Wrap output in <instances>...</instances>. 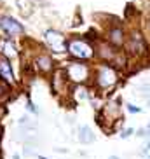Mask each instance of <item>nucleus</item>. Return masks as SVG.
Here are the masks:
<instances>
[{
  "mask_svg": "<svg viewBox=\"0 0 150 159\" xmlns=\"http://www.w3.org/2000/svg\"><path fill=\"white\" fill-rule=\"evenodd\" d=\"M66 51L70 52V56L73 60L79 61H89L96 56V49H94V44H91L87 39L80 37V39H70L68 40V49Z\"/></svg>",
  "mask_w": 150,
  "mask_h": 159,
  "instance_id": "nucleus-1",
  "label": "nucleus"
},
{
  "mask_svg": "<svg viewBox=\"0 0 150 159\" xmlns=\"http://www.w3.org/2000/svg\"><path fill=\"white\" fill-rule=\"evenodd\" d=\"M117 80H119V74L112 65L103 63V65H99L98 68H96L94 82H96V86H98L99 89H103V91L112 89L113 86L117 84Z\"/></svg>",
  "mask_w": 150,
  "mask_h": 159,
  "instance_id": "nucleus-2",
  "label": "nucleus"
},
{
  "mask_svg": "<svg viewBox=\"0 0 150 159\" xmlns=\"http://www.w3.org/2000/svg\"><path fill=\"white\" fill-rule=\"evenodd\" d=\"M63 70L66 74V79L70 82H73V84H84L91 77V68L86 65L84 61H79V60L68 63Z\"/></svg>",
  "mask_w": 150,
  "mask_h": 159,
  "instance_id": "nucleus-3",
  "label": "nucleus"
},
{
  "mask_svg": "<svg viewBox=\"0 0 150 159\" xmlns=\"http://www.w3.org/2000/svg\"><path fill=\"white\" fill-rule=\"evenodd\" d=\"M44 40H46L47 47L54 52H66V49H68V40H66V37L54 28H47L44 32Z\"/></svg>",
  "mask_w": 150,
  "mask_h": 159,
  "instance_id": "nucleus-4",
  "label": "nucleus"
},
{
  "mask_svg": "<svg viewBox=\"0 0 150 159\" xmlns=\"http://www.w3.org/2000/svg\"><path fill=\"white\" fill-rule=\"evenodd\" d=\"M0 30L4 32L5 37L14 39V37H21L24 33V26L19 23L18 19H14L12 16L7 14H0Z\"/></svg>",
  "mask_w": 150,
  "mask_h": 159,
  "instance_id": "nucleus-5",
  "label": "nucleus"
},
{
  "mask_svg": "<svg viewBox=\"0 0 150 159\" xmlns=\"http://www.w3.org/2000/svg\"><path fill=\"white\" fill-rule=\"evenodd\" d=\"M124 46H126L129 54H143V52L147 51L145 39H143V35H141L140 32H131V35L126 37Z\"/></svg>",
  "mask_w": 150,
  "mask_h": 159,
  "instance_id": "nucleus-6",
  "label": "nucleus"
},
{
  "mask_svg": "<svg viewBox=\"0 0 150 159\" xmlns=\"http://www.w3.org/2000/svg\"><path fill=\"white\" fill-rule=\"evenodd\" d=\"M126 32H124V28L122 26H112V28H108L107 32V42H110L113 47H122L124 46V42H126Z\"/></svg>",
  "mask_w": 150,
  "mask_h": 159,
  "instance_id": "nucleus-7",
  "label": "nucleus"
},
{
  "mask_svg": "<svg viewBox=\"0 0 150 159\" xmlns=\"http://www.w3.org/2000/svg\"><path fill=\"white\" fill-rule=\"evenodd\" d=\"M0 79L9 86L16 84L14 72H12V66H11V60L5 58L4 54H0Z\"/></svg>",
  "mask_w": 150,
  "mask_h": 159,
  "instance_id": "nucleus-8",
  "label": "nucleus"
},
{
  "mask_svg": "<svg viewBox=\"0 0 150 159\" xmlns=\"http://www.w3.org/2000/svg\"><path fill=\"white\" fill-rule=\"evenodd\" d=\"M0 54H4V56L9 58V60L18 58V49H16L14 42H12L9 37L7 39H0Z\"/></svg>",
  "mask_w": 150,
  "mask_h": 159,
  "instance_id": "nucleus-9",
  "label": "nucleus"
},
{
  "mask_svg": "<svg viewBox=\"0 0 150 159\" xmlns=\"http://www.w3.org/2000/svg\"><path fill=\"white\" fill-rule=\"evenodd\" d=\"M52 66H54V61H52V58L49 56V54H46V52H44V54H38V56L35 58V68H38L42 74L51 72Z\"/></svg>",
  "mask_w": 150,
  "mask_h": 159,
  "instance_id": "nucleus-10",
  "label": "nucleus"
},
{
  "mask_svg": "<svg viewBox=\"0 0 150 159\" xmlns=\"http://www.w3.org/2000/svg\"><path fill=\"white\" fill-rule=\"evenodd\" d=\"M66 74L65 70H58L56 74H54V77H52L51 84H52V91L54 93H61V91H65V84H66Z\"/></svg>",
  "mask_w": 150,
  "mask_h": 159,
  "instance_id": "nucleus-11",
  "label": "nucleus"
},
{
  "mask_svg": "<svg viewBox=\"0 0 150 159\" xmlns=\"http://www.w3.org/2000/svg\"><path fill=\"white\" fill-rule=\"evenodd\" d=\"M79 142L80 143H91V142H94V135H93V131H91V128H87V126L79 128Z\"/></svg>",
  "mask_w": 150,
  "mask_h": 159,
  "instance_id": "nucleus-12",
  "label": "nucleus"
},
{
  "mask_svg": "<svg viewBox=\"0 0 150 159\" xmlns=\"http://www.w3.org/2000/svg\"><path fill=\"white\" fill-rule=\"evenodd\" d=\"M135 133V129H131V128H127L126 131H122V135H121V138H129V136Z\"/></svg>",
  "mask_w": 150,
  "mask_h": 159,
  "instance_id": "nucleus-13",
  "label": "nucleus"
},
{
  "mask_svg": "<svg viewBox=\"0 0 150 159\" xmlns=\"http://www.w3.org/2000/svg\"><path fill=\"white\" fill-rule=\"evenodd\" d=\"M127 110H129V112H133V114H140V112H141L140 107H135V105H131V103L127 105Z\"/></svg>",
  "mask_w": 150,
  "mask_h": 159,
  "instance_id": "nucleus-14",
  "label": "nucleus"
},
{
  "mask_svg": "<svg viewBox=\"0 0 150 159\" xmlns=\"http://www.w3.org/2000/svg\"><path fill=\"white\" fill-rule=\"evenodd\" d=\"M4 94H5V86L0 82V96H4Z\"/></svg>",
  "mask_w": 150,
  "mask_h": 159,
  "instance_id": "nucleus-15",
  "label": "nucleus"
},
{
  "mask_svg": "<svg viewBox=\"0 0 150 159\" xmlns=\"http://www.w3.org/2000/svg\"><path fill=\"white\" fill-rule=\"evenodd\" d=\"M108 159H119L117 156H112V157H108Z\"/></svg>",
  "mask_w": 150,
  "mask_h": 159,
  "instance_id": "nucleus-16",
  "label": "nucleus"
},
{
  "mask_svg": "<svg viewBox=\"0 0 150 159\" xmlns=\"http://www.w3.org/2000/svg\"><path fill=\"white\" fill-rule=\"evenodd\" d=\"M12 159H19V156H18V154H14V157H12Z\"/></svg>",
  "mask_w": 150,
  "mask_h": 159,
  "instance_id": "nucleus-17",
  "label": "nucleus"
},
{
  "mask_svg": "<svg viewBox=\"0 0 150 159\" xmlns=\"http://www.w3.org/2000/svg\"><path fill=\"white\" fill-rule=\"evenodd\" d=\"M147 131H148V133H150V124H148V128H147Z\"/></svg>",
  "mask_w": 150,
  "mask_h": 159,
  "instance_id": "nucleus-18",
  "label": "nucleus"
},
{
  "mask_svg": "<svg viewBox=\"0 0 150 159\" xmlns=\"http://www.w3.org/2000/svg\"><path fill=\"white\" fill-rule=\"evenodd\" d=\"M40 159H47V157H42V156H40Z\"/></svg>",
  "mask_w": 150,
  "mask_h": 159,
  "instance_id": "nucleus-19",
  "label": "nucleus"
},
{
  "mask_svg": "<svg viewBox=\"0 0 150 159\" xmlns=\"http://www.w3.org/2000/svg\"><path fill=\"white\" fill-rule=\"evenodd\" d=\"M148 28H150V19H148Z\"/></svg>",
  "mask_w": 150,
  "mask_h": 159,
  "instance_id": "nucleus-20",
  "label": "nucleus"
},
{
  "mask_svg": "<svg viewBox=\"0 0 150 159\" xmlns=\"http://www.w3.org/2000/svg\"><path fill=\"white\" fill-rule=\"evenodd\" d=\"M147 159H150V156H148V157H147Z\"/></svg>",
  "mask_w": 150,
  "mask_h": 159,
  "instance_id": "nucleus-21",
  "label": "nucleus"
},
{
  "mask_svg": "<svg viewBox=\"0 0 150 159\" xmlns=\"http://www.w3.org/2000/svg\"><path fill=\"white\" fill-rule=\"evenodd\" d=\"M148 105H150V103H148Z\"/></svg>",
  "mask_w": 150,
  "mask_h": 159,
  "instance_id": "nucleus-22",
  "label": "nucleus"
}]
</instances>
